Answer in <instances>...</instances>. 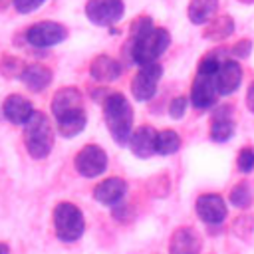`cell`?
Here are the masks:
<instances>
[{
    "instance_id": "cell-8",
    "label": "cell",
    "mask_w": 254,
    "mask_h": 254,
    "mask_svg": "<svg viewBox=\"0 0 254 254\" xmlns=\"http://www.w3.org/2000/svg\"><path fill=\"white\" fill-rule=\"evenodd\" d=\"M85 16L95 26H111L123 16V0H87Z\"/></svg>"
},
{
    "instance_id": "cell-15",
    "label": "cell",
    "mask_w": 254,
    "mask_h": 254,
    "mask_svg": "<svg viewBox=\"0 0 254 254\" xmlns=\"http://www.w3.org/2000/svg\"><path fill=\"white\" fill-rule=\"evenodd\" d=\"M20 81L34 93L44 91L52 83V69L42 64H28L20 73Z\"/></svg>"
},
{
    "instance_id": "cell-16",
    "label": "cell",
    "mask_w": 254,
    "mask_h": 254,
    "mask_svg": "<svg viewBox=\"0 0 254 254\" xmlns=\"http://www.w3.org/2000/svg\"><path fill=\"white\" fill-rule=\"evenodd\" d=\"M171 254H198L200 252V238L192 228H179L173 232L169 242Z\"/></svg>"
},
{
    "instance_id": "cell-34",
    "label": "cell",
    "mask_w": 254,
    "mask_h": 254,
    "mask_svg": "<svg viewBox=\"0 0 254 254\" xmlns=\"http://www.w3.org/2000/svg\"><path fill=\"white\" fill-rule=\"evenodd\" d=\"M10 2H14V0H0V10H4V8L10 4Z\"/></svg>"
},
{
    "instance_id": "cell-1",
    "label": "cell",
    "mask_w": 254,
    "mask_h": 254,
    "mask_svg": "<svg viewBox=\"0 0 254 254\" xmlns=\"http://www.w3.org/2000/svg\"><path fill=\"white\" fill-rule=\"evenodd\" d=\"M103 117L115 143L127 145L133 127V109L123 93H111L103 101Z\"/></svg>"
},
{
    "instance_id": "cell-30",
    "label": "cell",
    "mask_w": 254,
    "mask_h": 254,
    "mask_svg": "<svg viewBox=\"0 0 254 254\" xmlns=\"http://www.w3.org/2000/svg\"><path fill=\"white\" fill-rule=\"evenodd\" d=\"M254 228V220L250 218V216H240V218H236V222H234V232L238 234H242V236H246L250 230Z\"/></svg>"
},
{
    "instance_id": "cell-20",
    "label": "cell",
    "mask_w": 254,
    "mask_h": 254,
    "mask_svg": "<svg viewBox=\"0 0 254 254\" xmlns=\"http://www.w3.org/2000/svg\"><path fill=\"white\" fill-rule=\"evenodd\" d=\"M216 8H218V0H190L187 16H189V20L192 24L202 26V24H206L212 18Z\"/></svg>"
},
{
    "instance_id": "cell-6",
    "label": "cell",
    "mask_w": 254,
    "mask_h": 254,
    "mask_svg": "<svg viewBox=\"0 0 254 254\" xmlns=\"http://www.w3.org/2000/svg\"><path fill=\"white\" fill-rule=\"evenodd\" d=\"M75 171L85 179H95L107 169V155L97 145H85L73 159Z\"/></svg>"
},
{
    "instance_id": "cell-7",
    "label": "cell",
    "mask_w": 254,
    "mask_h": 254,
    "mask_svg": "<svg viewBox=\"0 0 254 254\" xmlns=\"http://www.w3.org/2000/svg\"><path fill=\"white\" fill-rule=\"evenodd\" d=\"M161 75H163V67L159 64L141 65V69L135 73V77L131 81L133 97L139 101H149L157 91V83H159Z\"/></svg>"
},
{
    "instance_id": "cell-22",
    "label": "cell",
    "mask_w": 254,
    "mask_h": 254,
    "mask_svg": "<svg viewBox=\"0 0 254 254\" xmlns=\"http://www.w3.org/2000/svg\"><path fill=\"white\" fill-rule=\"evenodd\" d=\"M179 147H181V137L173 129H163V131L157 133V147H155V151L159 155H173V153L179 151Z\"/></svg>"
},
{
    "instance_id": "cell-28",
    "label": "cell",
    "mask_w": 254,
    "mask_h": 254,
    "mask_svg": "<svg viewBox=\"0 0 254 254\" xmlns=\"http://www.w3.org/2000/svg\"><path fill=\"white\" fill-rule=\"evenodd\" d=\"M44 4H46V0H14L12 2V6L16 8L18 14H32Z\"/></svg>"
},
{
    "instance_id": "cell-2",
    "label": "cell",
    "mask_w": 254,
    "mask_h": 254,
    "mask_svg": "<svg viewBox=\"0 0 254 254\" xmlns=\"http://www.w3.org/2000/svg\"><path fill=\"white\" fill-rule=\"evenodd\" d=\"M24 145L32 159H46L54 147V129L46 113L34 111L32 117L22 125Z\"/></svg>"
},
{
    "instance_id": "cell-19",
    "label": "cell",
    "mask_w": 254,
    "mask_h": 254,
    "mask_svg": "<svg viewBox=\"0 0 254 254\" xmlns=\"http://www.w3.org/2000/svg\"><path fill=\"white\" fill-rule=\"evenodd\" d=\"M85 123H87V115H85L83 107L81 109H75V111H69V113L62 115V117H56V129H58V133L62 137H67V139H71L77 133H81L83 127H85Z\"/></svg>"
},
{
    "instance_id": "cell-26",
    "label": "cell",
    "mask_w": 254,
    "mask_h": 254,
    "mask_svg": "<svg viewBox=\"0 0 254 254\" xmlns=\"http://www.w3.org/2000/svg\"><path fill=\"white\" fill-rule=\"evenodd\" d=\"M220 64H222V60L216 56V52H210L198 62V73H216Z\"/></svg>"
},
{
    "instance_id": "cell-17",
    "label": "cell",
    "mask_w": 254,
    "mask_h": 254,
    "mask_svg": "<svg viewBox=\"0 0 254 254\" xmlns=\"http://www.w3.org/2000/svg\"><path fill=\"white\" fill-rule=\"evenodd\" d=\"M125 190H127V185L119 177H111V179H105L103 183H99L93 189V196H95L97 202L113 206V204H117L123 198Z\"/></svg>"
},
{
    "instance_id": "cell-14",
    "label": "cell",
    "mask_w": 254,
    "mask_h": 254,
    "mask_svg": "<svg viewBox=\"0 0 254 254\" xmlns=\"http://www.w3.org/2000/svg\"><path fill=\"white\" fill-rule=\"evenodd\" d=\"M81 103H83V97H81L77 87H62L52 97V115L54 117H62V115H65L69 111L81 109L83 107Z\"/></svg>"
},
{
    "instance_id": "cell-5",
    "label": "cell",
    "mask_w": 254,
    "mask_h": 254,
    "mask_svg": "<svg viewBox=\"0 0 254 254\" xmlns=\"http://www.w3.org/2000/svg\"><path fill=\"white\" fill-rule=\"evenodd\" d=\"M65 38H67L65 26H62L60 22H52V20L36 22L26 30V40L34 48H52V46L62 44Z\"/></svg>"
},
{
    "instance_id": "cell-10",
    "label": "cell",
    "mask_w": 254,
    "mask_h": 254,
    "mask_svg": "<svg viewBox=\"0 0 254 254\" xmlns=\"http://www.w3.org/2000/svg\"><path fill=\"white\" fill-rule=\"evenodd\" d=\"M34 113V105L28 97L20 93H12L2 101V115L12 125H24Z\"/></svg>"
},
{
    "instance_id": "cell-32",
    "label": "cell",
    "mask_w": 254,
    "mask_h": 254,
    "mask_svg": "<svg viewBox=\"0 0 254 254\" xmlns=\"http://www.w3.org/2000/svg\"><path fill=\"white\" fill-rule=\"evenodd\" d=\"M246 105H248V109L254 113V83H250V87H248V91H246Z\"/></svg>"
},
{
    "instance_id": "cell-13",
    "label": "cell",
    "mask_w": 254,
    "mask_h": 254,
    "mask_svg": "<svg viewBox=\"0 0 254 254\" xmlns=\"http://www.w3.org/2000/svg\"><path fill=\"white\" fill-rule=\"evenodd\" d=\"M129 149L133 151V155L141 157V159H147L151 155H155V147H157V131L149 125L145 127H139L135 129L131 135H129Z\"/></svg>"
},
{
    "instance_id": "cell-21",
    "label": "cell",
    "mask_w": 254,
    "mask_h": 254,
    "mask_svg": "<svg viewBox=\"0 0 254 254\" xmlns=\"http://www.w3.org/2000/svg\"><path fill=\"white\" fill-rule=\"evenodd\" d=\"M234 135V121L230 115L226 113H216L212 117V125H210V139L212 141H228Z\"/></svg>"
},
{
    "instance_id": "cell-25",
    "label": "cell",
    "mask_w": 254,
    "mask_h": 254,
    "mask_svg": "<svg viewBox=\"0 0 254 254\" xmlns=\"http://www.w3.org/2000/svg\"><path fill=\"white\" fill-rule=\"evenodd\" d=\"M22 69H24V64H22L20 60L12 58V56H4V58L0 60V71H2V75H6V77H16V75L20 77Z\"/></svg>"
},
{
    "instance_id": "cell-23",
    "label": "cell",
    "mask_w": 254,
    "mask_h": 254,
    "mask_svg": "<svg viewBox=\"0 0 254 254\" xmlns=\"http://www.w3.org/2000/svg\"><path fill=\"white\" fill-rule=\"evenodd\" d=\"M232 30H234V22H232V18H230V16H222V18H218V20H214V22H210V24L206 26V30H204V38L224 40V38H228V36L232 34Z\"/></svg>"
},
{
    "instance_id": "cell-24",
    "label": "cell",
    "mask_w": 254,
    "mask_h": 254,
    "mask_svg": "<svg viewBox=\"0 0 254 254\" xmlns=\"http://www.w3.org/2000/svg\"><path fill=\"white\" fill-rule=\"evenodd\" d=\"M230 202L238 208H248L250 202H252V192H250V187L246 183H238L232 190H230Z\"/></svg>"
},
{
    "instance_id": "cell-31",
    "label": "cell",
    "mask_w": 254,
    "mask_h": 254,
    "mask_svg": "<svg viewBox=\"0 0 254 254\" xmlns=\"http://www.w3.org/2000/svg\"><path fill=\"white\" fill-rule=\"evenodd\" d=\"M250 48H252V42H250V40H242V42H238V44L232 48V54L238 56V58H246V56L250 54Z\"/></svg>"
},
{
    "instance_id": "cell-3",
    "label": "cell",
    "mask_w": 254,
    "mask_h": 254,
    "mask_svg": "<svg viewBox=\"0 0 254 254\" xmlns=\"http://www.w3.org/2000/svg\"><path fill=\"white\" fill-rule=\"evenodd\" d=\"M171 36L165 28H151L149 32L131 38L129 42V56L135 64L139 65H147V64H155L157 58L169 48Z\"/></svg>"
},
{
    "instance_id": "cell-4",
    "label": "cell",
    "mask_w": 254,
    "mask_h": 254,
    "mask_svg": "<svg viewBox=\"0 0 254 254\" xmlns=\"http://www.w3.org/2000/svg\"><path fill=\"white\" fill-rule=\"evenodd\" d=\"M85 230L81 210L73 202H60L54 208V232L64 242H75Z\"/></svg>"
},
{
    "instance_id": "cell-27",
    "label": "cell",
    "mask_w": 254,
    "mask_h": 254,
    "mask_svg": "<svg viewBox=\"0 0 254 254\" xmlns=\"http://www.w3.org/2000/svg\"><path fill=\"white\" fill-rule=\"evenodd\" d=\"M236 165L242 173H250L254 169V149L250 147H244L240 153H238V159H236Z\"/></svg>"
},
{
    "instance_id": "cell-35",
    "label": "cell",
    "mask_w": 254,
    "mask_h": 254,
    "mask_svg": "<svg viewBox=\"0 0 254 254\" xmlns=\"http://www.w3.org/2000/svg\"><path fill=\"white\" fill-rule=\"evenodd\" d=\"M240 2H244V4H252L254 0H240Z\"/></svg>"
},
{
    "instance_id": "cell-29",
    "label": "cell",
    "mask_w": 254,
    "mask_h": 254,
    "mask_svg": "<svg viewBox=\"0 0 254 254\" xmlns=\"http://www.w3.org/2000/svg\"><path fill=\"white\" fill-rule=\"evenodd\" d=\"M187 97H175L173 101H171V107H169V113H171V117L173 119H181L183 115H185V111H187Z\"/></svg>"
},
{
    "instance_id": "cell-12",
    "label": "cell",
    "mask_w": 254,
    "mask_h": 254,
    "mask_svg": "<svg viewBox=\"0 0 254 254\" xmlns=\"http://www.w3.org/2000/svg\"><path fill=\"white\" fill-rule=\"evenodd\" d=\"M214 79H216L218 95H230L232 91H236V87L242 81V67L234 60H226L216 69Z\"/></svg>"
},
{
    "instance_id": "cell-18",
    "label": "cell",
    "mask_w": 254,
    "mask_h": 254,
    "mask_svg": "<svg viewBox=\"0 0 254 254\" xmlns=\"http://www.w3.org/2000/svg\"><path fill=\"white\" fill-rule=\"evenodd\" d=\"M89 73H91L93 79L107 83V81H115V79L121 75V65H119L117 60H113V58L101 54V56H97V58L91 62Z\"/></svg>"
},
{
    "instance_id": "cell-9",
    "label": "cell",
    "mask_w": 254,
    "mask_h": 254,
    "mask_svg": "<svg viewBox=\"0 0 254 254\" xmlns=\"http://www.w3.org/2000/svg\"><path fill=\"white\" fill-rule=\"evenodd\" d=\"M218 89L214 73H196L192 87H190V103L196 109H206L216 101Z\"/></svg>"
},
{
    "instance_id": "cell-11",
    "label": "cell",
    "mask_w": 254,
    "mask_h": 254,
    "mask_svg": "<svg viewBox=\"0 0 254 254\" xmlns=\"http://www.w3.org/2000/svg\"><path fill=\"white\" fill-rule=\"evenodd\" d=\"M196 214L208 224H220L226 218V204L220 194H200L196 198Z\"/></svg>"
},
{
    "instance_id": "cell-33",
    "label": "cell",
    "mask_w": 254,
    "mask_h": 254,
    "mask_svg": "<svg viewBox=\"0 0 254 254\" xmlns=\"http://www.w3.org/2000/svg\"><path fill=\"white\" fill-rule=\"evenodd\" d=\"M0 254H10V246L6 242H0Z\"/></svg>"
}]
</instances>
